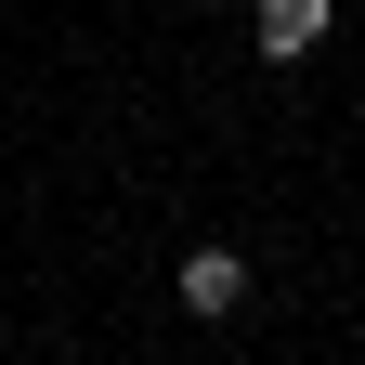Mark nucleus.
<instances>
[{"instance_id": "obj_2", "label": "nucleus", "mask_w": 365, "mask_h": 365, "mask_svg": "<svg viewBox=\"0 0 365 365\" xmlns=\"http://www.w3.org/2000/svg\"><path fill=\"white\" fill-rule=\"evenodd\" d=\"M170 287H182V313H196V327H235V313H248V261H235V248H182Z\"/></svg>"}, {"instance_id": "obj_1", "label": "nucleus", "mask_w": 365, "mask_h": 365, "mask_svg": "<svg viewBox=\"0 0 365 365\" xmlns=\"http://www.w3.org/2000/svg\"><path fill=\"white\" fill-rule=\"evenodd\" d=\"M327 14H339V0H248V53L261 66H313V53H327Z\"/></svg>"}]
</instances>
